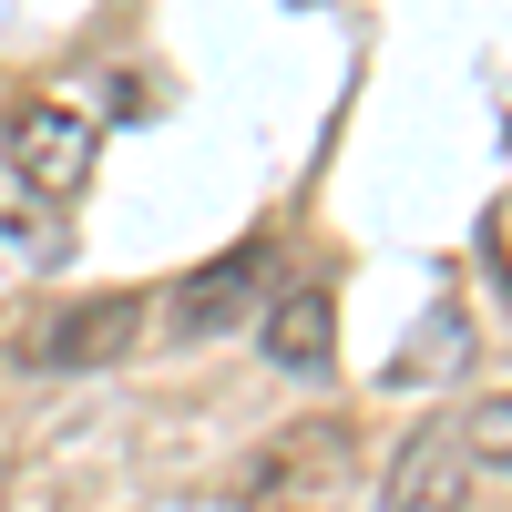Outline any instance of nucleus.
<instances>
[{"label": "nucleus", "instance_id": "4", "mask_svg": "<svg viewBox=\"0 0 512 512\" xmlns=\"http://www.w3.org/2000/svg\"><path fill=\"white\" fill-rule=\"evenodd\" d=\"M379 512H472V441L431 420V431H410L390 482H379Z\"/></svg>", "mask_w": 512, "mask_h": 512}, {"label": "nucleus", "instance_id": "7", "mask_svg": "<svg viewBox=\"0 0 512 512\" xmlns=\"http://www.w3.org/2000/svg\"><path fill=\"white\" fill-rule=\"evenodd\" d=\"M461 441H472V461H492V472L512 482V390H492L472 420H461Z\"/></svg>", "mask_w": 512, "mask_h": 512}, {"label": "nucleus", "instance_id": "3", "mask_svg": "<svg viewBox=\"0 0 512 512\" xmlns=\"http://www.w3.org/2000/svg\"><path fill=\"white\" fill-rule=\"evenodd\" d=\"M93 154H103V134H93L72 103H21V113H11V175H21L31 195H82Z\"/></svg>", "mask_w": 512, "mask_h": 512}, {"label": "nucleus", "instance_id": "6", "mask_svg": "<svg viewBox=\"0 0 512 512\" xmlns=\"http://www.w3.org/2000/svg\"><path fill=\"white\" fill-rule=\"evenodd\" d=\"M256 338H267V359H277L287 379H328V359H338V297H328V287H287Z\"/></svg>", "mask_w": 512, "mask_h": 512}, {"label": "nucleus", "instance_id": "5", "mask_svg": "<svg viewBox=\"0 0 512 512\" xmlns=\"http://www.w3.org/2000/svg\"><path fill=\"white\" fill-rule=\"evenodd\" d=\"M338 461H349V441H338L328 420H308V431H287V441H267V451L246 461V502H256V512H267V502L297 512V502H318V492H328Z\"/></svg>", "mask_w": 512, "mask_h": 512}, {"label": "nucleus", "instance_id": "1", "mask_svg": "<svg viewBox=\"0 0 512 512\" xmlns=\"http://www.w3.org/2000/svg\"><path fill=\"white\" fill-rule=\"evenodd\" d=\"M144 338V297H62L21 328V369H113Z\"/></svg>", "mask_w": 512, "mask_h": 512}, {"label": "nucleus", "instance_id": "2", "mask_svg": "<svg viewBox=\"0 0 512 512\" xmlns=\"http://www.w3.org/2000/svg\"><path fill=\"white\" fill-rule=\"evenodd\" d=\"M267 277H277V246L267 236H236L226 256H205V267L164 297V318H175V338H216V328H236L256 297H267Z\"/></svg>", "mask_w": 512, "mask_h": 512}]
</instances>
